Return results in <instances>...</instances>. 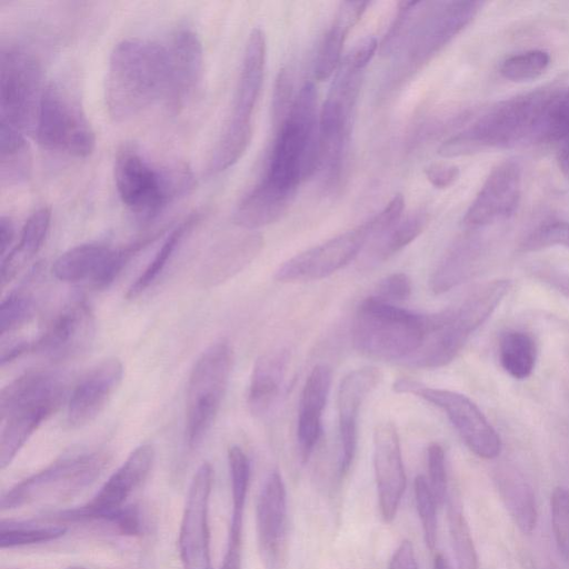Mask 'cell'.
I'll list each match as a JSON object with an SVG mask.
<instances>
[{"instance_id": "5bb4252c", "label": "cell", "mask_w": 569, "mask_h": 569, "mask_svg": "<svg viewBox=\"0 0 569 569\" xmlns=\"http://www.w3.org/2000/svg\"><path fill=\"white\" fill-rule=\"evenodd\" d=\"M213 481L208 462L194 472L179 529V555L183 569H211L209 501Z\"/></svg>"}, {"instance_id": "8d00e7d4", "label": "cell", "mask_w": 569, "mask_h": 569, "mask_svg": "<svg viewBox=\"0 0 569 569\" xmlns=\"http://www.w3.org/2000/svg\"><path fill=\"white\" fill-rule=\"evenodd\" d=\"M67 532V526L39 523L29 520H1L0 547L14 548L57 540Z\"/></svg>"}, {"instance_id": "7402d4cb", "label": "cell", "mask_w": 569, "mask_h": 569, "mask_svg": "<svg viewBox=\"0 0 569 569\" xmlns=\"http://www.w3.org/2000/svg\"><path fill=\"white\" fill-rule=\"evenodd\" d=\"M123 366L107 358L88 370L74 386L67 406V423L80 428L92 422L121 383Z\"/></svg>"}, {"instance_id": "4316f807", "label": "cell", "mask_w": 569, "mask_h": 569, "mask_svg": "<svg viewBox=\"0 0 569 569\" xmlns=\"http://www.w3.org/2000/svg\"><path fill=\"white\" fill-rule=\"evenodd\" d=\"M369 2H341L332 24L325 34L315 64V78L328 80L339 68L346 38L361 19Z\"/></svg>"}, {"instance_id": "816d5d0a", "label": "cell", "mask_w": 569, "mask_h": 569, "mask_svg": "<svg viewBox=\"0 0 569 569\" xmlns=\"http://www.w3.org/2000/svg\"><path fill=\"white\" fill-rule=\"evenodd\" d=\"M389 569H419L412 543L403 540L395 551Z\"/></svg>"}, {"instance_id": "7c38bea8", "label": "cell", "mask_w": 569, "mask_h": 569, "mask_svg": "<svg viewBox=\"0 0 569 569\" xmlns=\"http://www.w3.org/2000/svg\"><path fill=\"white\" fill-rule=\"evenodd\" d=\"M393 390L415 395L441 409L466 443L478 457L493 459L501 451V440L478 406L467 396L446 389L431 388L412 379L395 381Z\"/></svg>"}, {"instance_id": "f5cc1de1", "label": "cell", "mask_w": 569, "mask_h": 569, "mask_svg": "<svg viewBox=\"0 0 569 569\" xmlns=\"http://www.w3.org/2000/svg\"><path fill=\"white\" fill-rule=\"evenodd\" d=\"M538 277L549 283L551 287L556 288L562 295L569 297V276L553 272L550 270H540L538 272Z\"/></svg>"}, {"instance_id": "f6af8a7d", "label": "cell", "mask_w": 569, "mask_h": 569, "mask_svg": "<svg viewBox=\"0 0 569 569\" xmlns=\"http://www.w3.org/2000/svg\"><path fill=\"white\" fill-rule=\"evenodd\" d=\"M551 523L557 548L569 565V489L557 487L550 499Z\"/></svg>"}, {"instance_id": "ab89813d", "label": "cell", "mask_w": 569, "mask_h": 569, "mask_svg": "<svg viewBox=\"0 0 569 569\" xmlns=\"http://www.w3.org/2000/svg\"><path fill=\"white\" fill-rule=\"evenodd\" d=\"M448 523L457 569H478V557L470 528L460 505L453 500L448 507Z\"/></svg>"}, {"instance_id": "8fae6325", "label": "cell", "mask_w": 569, "mask_h": 569, "mask_svg": "<svg viewBox=\"0 0 569 569\" xmlns=\"http://www.w3.org/2000/svg\"><path fill=\"white\" fill-rule=\"evenodd\" d=\"M154 461L150 443L137 447L84 505L53 516L59 522L100 521L117 529L126 501L148 477Z\"/></svg>"}, {"instance_id": "d6986e66", "label": "cell", "mask_w": 569, "mask_h": 569, "mask_svg": "<svg viewBox=\"0 0 569 569\" xmlns=\"http://www.w3.org/2000/svg\"><path fill=\"white\" fill-rule=\"evenodd\" d=\"M522 168L517 159L498 163L485 180L463 217L468 228H480L510 218L519 204Z\"/></svg>"}, {"instance_id": "d6a6232c", "label": "cell", "mask_w": 569, "mask_h": 569, "mask_svg": "<svg viewBox=\"0 0 569 569\" xmlns=\"http://www.w3.org/2000/svg\"><path fill=\"white\" fill-rule=\"evenodd\" d=\"M51 210L37 209L23 224L18 242L2 257L1 284L4 287L42 247L49 231Z\"/></svg>"}, {"instance_id": "2e32d148", "label": "cell", "mask_w": 569, "mask_h": 569, "mask_svg": "<svg viewBox=\"0 0 569 569\" xmlns=\"http://www.w3.org/2000/svg\"><path fill=\"white\" fill-rule=\"evenodd\" d=\"M94 331L90 306L82 299L72 300L52 317L34 341H30L31 352L42 353L53 361L72 359L89 348Z\"/></svg>"}, {"instance_id": "44dd1931", "label": "cell", "mask_w": 569, "mask_h": 569, "mask_svg": "<svg viewBox=\"0 0 569 569\" xmlns=\"http://www.w3.org/2000/svg\"><path fill=\"white\" fill-rule=\"evenodd\" d=\"M373 469L382 518L396 517L406 488V473L396 426L383 421L373 431Z\"/></svg>"}, {"instance_id": "e0dca14e", "label": "cell", "mask_w": 569, "mask_h": 569, "mask_svg": "<svg viewBox=\"0 0 569 569\" xmlns=\"http://www.w3.org/2000/svg\"><path fill=\"white\" fill-rule=\"evenodd\" d=\"M266 57L264 32L254 28L247 40L232 111L221 136L239 141L251 140L252 112L263 82Z\"/></svg>"}, {"instance_id": "cb8c5ba5", "label": "cell", "mask_w": 569, "mask_h": 569, "mask_svg": "<svg viewBox=\"0 0 569 569\" xmlns=\"http://www.w3.org/2000/svg\"><path fill=\"white\" fill-rule=\"evenodd\" d=\"M469 336L455 308L431 313L427 336L406 365L422 369L443 367L457 357Z\"/></svg>"}, {"instance_id": "f1b7e54d", "label": "cell", "mask_w": 569, "mask_h": 569, "mask_svg": "<svg viewBox=\"0 0 569 569\" xmlns=\"http://www.w3.org/2000/svg\"><path fill=\"white\" fill-rule=\"evenodd\" d=\"M288 363L284 350L272 351L257 359L248 389L247 403L254 416L267 413L276 402Z\"/></svg>"}, {"instance_id": "ffe728a7", "label": "cell", "mask_w": 569, "mask_h": 569, "mask_svg": "<svg viewBox=\"0 0 569 569\" xmlns=\"http://www.w3.org/2000/svg\"><path fill=\"white\" fill-rule=\"evenodd\" d=\"M169 86L164 103L179 113L194 97L203 76V48L199 36L189 28L177 30L167 46Z\"/></svg>"}, {"instance_id": "74e56055", "label": "cell", "mask_w": 569, "mask_h": 569, "mask_svg": "<svg viewBox=\"0 0 569 569\" xmlns=\"http://www.w3.org/2000/svg\"><path fill=\"white\" fill-rule=\"evenodd\" d=\"M535 142L569 143V88L557 89L548 100L538 122Z\"/></svg>"}, {"instance_id": "603a6c76", "label": "cell", "mask_w": 569, "mask_h": 569, "mask_svg": "<svg viewBox=\"0 0 569 569\" xmlns=\"http://www.w3.org/2000/svg\"><path fill=\"white\" fill-rule=\"evenodd\" d=\"M382 379L381 371L376 367H362L347 373L340 381L337 393L339 418L341 473H346L356 456L358 443L359 409Z\"/></svg>"}, {"instance_id": "83f0119b", "label": "cell", "mask_w": 569, "mask_h": 569, "mask_svg": "<svg viewBox=\"0 0 569 569\" xmlns=\"http://www.w3.org/2000/svg\"><path fill=\"white\" fill-rule=\"evenodd\" d=\"M493 481L515 525L521 532L531 533L538 520L537 502L531 486L511 467L497 469Z\"/></svg>"}, {"instance_id": "836d02e7", "label": "cell", "mask_w": 569, "mask_h": 569, "mask_svg": "<svg viewBox=\"0 0 569 569\" xmlns=\"http://www.w3.org/2000/svg\"><path fill=\"white\" fill-rule=\"evenodd\" d=\"M427 221V213L415 211L400 219L388 232L372 239L375 240L373 243L363 253L359 262L361 269H371L407 247L423 231Z\"/></svg>"}, {"instance_id": "f35d334b", "label": "cell", "mask_w": 569, "mask_h": 569, "mask_svg": "<svg viewBox=\"0 0 569 569\" xmlns=\"http://www.w3.org/2000/svg\"><path fill=\"white\" fill-rule=\"evenodd\" d=\"M228 463L231 480L230 525L243 526V515L250 482V462L240 447L232 446L228 450Z\"/></svg>"}, {"instance_id": "f907efd6", "label": "cell", "mask_w": 569, "mask_h": 569, "mask_svg": "<svg viewBox=\"0 0 569 569\" xmlns=\"http://www.w3.org/2000/svg\"><path fill=\"white\" fill-rule=\"evenodd\" d=\"M427 180L437 189L452 186L459 178V167L452 163H431L425 169Z\"/></svg>"}, {"instance_id": "681fc988", "label": "cell", "mask_w": 569, "mask_h": 569, "mask_svg": "<svg viewBox=\"0 0 569 569\" xmlns=\"http://www.w3.org/2000/svg\"><path fill=\"white\" fill-rule=\"evenodd\" d=\"M405 208V198L401 193L395 194L386 207L369 219L371 239H376L393 228L401 219Z\"/></svg>"}, {"instance_id": "ee69618b", "label": "cell", "mask_w": 569, "mask_h": 569, "mask_svg": "<svg viewBox=\"0 0 569 569\" xmlns=\"http://www.w3.org/2000/svg\"><path fill=\"white\" fill-rule=\"evenodd\" d=\"M34 300L24 291L10 293L0 307V332L3 337L24 326L33 315Z\"/></svg>"}, {"instance_id": "d4e9b609", "label": "cell", "mask_w": 569, "mask_h": 569, "mask_svg": "<svg viewBox=\"0 0 569 569\" xmlns=\"http://www.w3.org/2000/svg\"><path fill=\"white\" fill-rule=\"evenodd\" d=\"M332 381L331 368L317 365L309 373L299 401L297 438L303 460H308L322 433V412Z\"/></svg>"}, {"instance_id": "9a60e30c", "label": "cell", "mask_w": 569, "mask_h": 569, "mask_svg": "<svg viewBox=\"0 0 569 569\" xmlns=\"http://www.w3.org/2000/svg\"><path fill=\"white\" fill-rule=\"evenodd\" d=\"M482 6L480 1L431 2L409 38L410 64L419 67L429 61L475 19Z\"/></svg>"}, {"instance_id": "7bdbcfd3", "label": "cell", "mask_w": 569, "mask_h": 569, "mask_svg": "<svg viewBox=\"0 0 569 569\" xmlns=\"http://www.w3.org/2000/svg\"><path fill=\"white\" fill-rule=\"evenodd\" d=\"M560 246L569 249V222L552 220L541 223L520 242L521 252H531Z\"/></svg>"}, {"instance_id": "b9f144b4", "label": "cell", "mask_w": 569, "mask_h": 569, "mask_svg": "<svg viewBox=\"0 0 569 569\" xmlns=\"http://www.w3.org/2000/svg\"><path fill=\"white\" fill-rule=\"evenodd\" d=\"M415 501L427 547L433 550L437 543V501L423 476L415 479Z\"/></svg>"}, {"instance_id": "60d3db41", "label": "cell", "mask_w": 569, "mask_h": 569, "mask_svg": "<svg viewBox=\"0 0 569 569\" xmlns=\"http://www.w3.org/2000/svg\"><path fill=\"white\" fill-rule=\"evenodd\" d=\"M550 63V56L540 49L527 50L505 59L500 74L512 82H525L540 77Z\"/></svg>"}, {"instance_id": "3957f363", "label": "cell", "mask_w": 569, "mask_h": 569, "mask_svg": "<svg viewBox=\"0 0 569 569\" xmlns=\"http://www.w3.org/2000/svg\"><path fill=\"white\" fill-rule=\"evenodd\" d=\"M113 178L121 202L144 222L158 217L194 186L193 174L186 163L153 166L132 143H123L118 149Z\"/></svg>"}, {"instance_id": "ac0fdd59", "label": "cell", "mask_w": 569, "mask_h": 569, "mask_svg": "<svg viewBox=\"0 0 569 569\" xmlns=\"http://www.w3.org/2000/svg\"><path fill=\"white\" fill-rule=\"evenodd\" d=\"M257 537L266 569H283L288 555L287 492L281 475L267 478L257 505Z\"/></svg>"}, {"instance_id": "30bf717a", "label": "cell", "mask_w": 569, "mask_h": 569, "mask_svg": "<svg viewBox=\"0 0 569 569\" xmlns=\"http://www.w3.org/2000/svg\"><path fill=\"white\" fill-rule=\"evenodd\" d=\"M108 461V453L102 451L60 459L8 490L1 498V509L70 499L94 482Z\"/></svg>"}, {"instance_id": "277c9868", "label": "cell", "mask_w": 569, "mask_h": 569, "mask_svg": "<svg viewBox=\"0 0 569 569\" xmlns=\"http://www.w3.org/2000/svg\"><path fill=\"white\" fill-rule=\"evenodd\" d=\"M317 90L306 82L293 99L286 119L278 127L268 167L262 180L296 194L301 181L318 170Z\"/></svg>"}, {"instance_id": "ba28073f", "label": "cell", "mask_w": 569, "mask_h": 569, "mask_svg": "<svg viewBox=\"0 0 569 569\" xmlns=\"http://www.w3.org/2000/svg\"><path fill=\"white\" fill-rule=\"evenodd\" d=\"M34 131L39 146L51 152L87 158L96 147L94 131L80 98L59 80L43 88Z\"/></svg>"}, {"instance_id": "4dcf8cb0", "label": "cell", "mask_w": 569, "mask_h": 569, "mask_svg": "<svg viewBox=\"0 0 569 569\" xmlns=\"http://www.w3.org/2000/svg\"><path fill=\"white\" fill-rule=\"evenodd\" d=\"M112 248L101 243L76 246L53 262V276L64 282L90 280L92 286L101 277L111 256Z\"/></svg>"}, {"instance_id": "bcb514c9", "label": "cell", "mask_w": 569, "mask_h": 569, "mask_svg": "<svg viewBox=\"0 0 569 569\" xmlns=\"http://www.w3.org/2000/svg\"><path fill=\"white\" fill-rule=\"evenodd\" d=\"M428 483L438 505L448 499V477L446 456L439 443H431L427 449Z\"/></svg>"}, {"instance_id": "f546056e", "label": "cell", "mask_w": 569, "mask_h": 569, "mask_svg": "<svg viewBox=\"0 0 569 569\" xmlns=\"http://www.w3.org/2000/svg\"><path fill=\"white\" fill-rule=\"evenodd\" d=\"M263 240L260 234H248L231 241L206 261L201 269V281L206 286H217L241 271L260 252Z\"/></svg>"}, {"instance_id": "c3c4849f", "label": "cell", "mask_w": 569, "mask_h": 569, "mask_svg": "<svg viewBox=\"0 0 569 569\" xmlns=\"http://www.w3.org/2000/svg\"><path fill=\"white\" fill-rule=\"evenodd\" d=\"M412 290L411 279L403 272H396L383 278L373 293L378 299L398 305L407 300Z\"/></svg>"}, {"instance_id": "4fadbf2b", "label": "cell", "mask_w": 569, "mask_h": 569, "mask_svg": "<svg viewBox=\"0 0 569 569\" xmlns=\"http://www.w3.org/2000/svg\"><path fill=\"white\" fill-rule=\"evenodd\" d=\"M370 239L371 229L366 221L288 259L277 269L274 278L280 282L327 278L360 256Z\"/></svg>"}, {"instance_id": "d590c367", "label": "cell", "mask_w": 569, "mask_h": 569, "mask_svg": "<svg viewBox=\"0 0 569 569\" xmlns=\"http://www.w3.org/2000/svg\"><path fill=\"white\" fill-rule=\"evenodd\" d=\"M199 221L200 214L198 212H193L171 230L169 236L166 238L154 254L153 259L128 289L127 298L133 299L138 297L150 284L153 283V281L167 267L169 260L181 244L186 236L191 232V230L194 228V226L198 224Z\"/></svg>"}, {"instance_id": "8992f818", "label": "cell", "mask_w": 569, "mask_h": 569, "mask_svg": "<svg viewBox=\"0 0 569 569\" xmlns=\"http://www.w3.org/2000/svg\"><path fill=\"white\" fill-rule=\"evenodd\" d=\"M39 60L10 46L1 51L0 154L28 148L26 134L36 124L43 91Z\"/></svg>"}, {"instance_id": "7a4b0ae2", "label": "cell", "mask_w": 569, "mask_h": 569, "mask_svg": "<svg viewBox=\"0 0 569 569\" xmlns=\"http://www.w3.org/2000/svg\"><path fill=\"white\" fill-rule=\"evenodd\" d=\"M558 88L546 87L503 100L438 148L443 158L535 142L540 116Z\"/></svg>"}, {"instance_id": "1f68e13d", "label": "cell", "mask_w": 569, "mask_h": 569, "mask_svg": "<svg viewBox=\"0 0 569 569\" xmlns=\"http://www.w3.org/2000/svg\"><path fill=\"white\" fill-rule=\"evenodd\" d=\"M482 249L475 240L457 243L438 263L429 279L433 293H443L466 282L478 271Z\"/></svg>"}, {"instance_id": "e575fe53", "label": "cell", "mask_w": 569, "mask_h": 569, "mask_svg": "<svg viewBox=\"0 0 569 569\" xmlns=\"http://www.w3.org/2000/svg\"><path fill=\"white\" fill-rule=\"evenodd\" d=\"M498 356L501 367L509 376L518 380L526 379L536 365V342L527 332L507 331L499 339Z\"/></svg>"}, {"instance_id": "11a10c76", "label": "cell", "mask_w": 569, "mask_h": 569, "mask_svg": "<svg viewBox=\"0 0 569 569\" xmlns=\"http://www.w3.org/2000/svg\"><path fill=\"white\" fill-rule=\"evenodd\" d=\"M219 569H241V543H228Z\"/></svg>"}, {"instance_id": "52a82bcc", "label": "cell", "mask_w": 569, "mask_h": 569, "mask_svg": "<svg viewBox=\"0 0 569 569\" xmlns=\"http://www.w3.org/2000/svg\"><path fill=\"white\" fill-rule=\"evenodd\" d=\"M66 398V383L41 375L21 377L0 395V468L6 469Z\"/></svg>"}, {"instance_id": "6da1fadb", "label": "cell", "mask_w": 569, "mask_h": 569, "mask_svg": "<svg viewBox=\"0 0 569 569\" xmlns=\"http://www.w3.org/2000/svg\"><path fill=\"white\" fill-rule=\"evenodd\" d=\"M169 86L167 46L139 38L123 39L112 49L106 77L109 116L130 120L166 99Z\"/></svg>"}, {"instance_id": "db71d44e", "label": "cell", "mask_w": 569, "mask_h": 569, "mask_svg": "<svg viewBox=\"0 0 569 569\" xmlns=\"http://www.w3.org/2000/svg\"><path fill=\"white\" fill-rule=\"evenodd\" d=\"M14 238V226L9 217L2 216L0 218V247L1 256L3 257L10 248Z\"/></svg>"}, {"instance_id": "484cf974", "label": "cell", "mask_w": 569, "mask_h": 569, "mask_svg": "<svg viewBox=\"0 0 569 569\" xmlns=\"http://www.w3.org/2000/svg\"><path fill=\"white\" fill-rule=\"evenodd\" d=\"M293 198V193L282 191L261 179L238 204L233 222L247 230L269 226L286 213Z\"/></svg>"}, {"instance_id": "680465c9", "label": "cell", "mask_w": 569, "mask_h": 569, "mask_svg": "<svg viewBox=\"0 0 569 569\" xmlns=\"http://www.w3.org/2000/svg\"><path fill=\"white\" fill-rule=\"evenodd\" d=\"M543 569H559V568L555 565H549V566L545 567Z\"/></svg>"}, {"instance_id": "9c48e42d", "label": "cell", "mask_w": 569, "mask_h": 569, "mask_svg": "<svg viewBox=\"0 0 569 569\" xmlns=\"http://www.w3.org/2000/svg\"><path fill=\"white\" fill-rule=\"evenodd\" d=\"M233 366L228 341L211 345L193 365L187 388L186 438L198 447L213 425L226 395Z\"/></svg>"}, {"instance_id": "6f0895ef", "label": "cell", "mask_w": 569, "mask_h": 569, "mask_svg": "<svg viewBox=\"0 0 569 569\" xmlns=\"http://www.w3.org/2000/svg\"><path fill=\"white\" fill-rule=\"evenodd\" d=\"M64 569H88V568H84V567H81V566H70V567H67Z\"/></svg>"}, {"instance_id": "5b68a950", "label": "cell", "mask_w": 569, "mask_h": 569, "mask_svg": "<svg viewBox=\"0 0 569 569\" xmlns=\"http://www.w3.org/2000/svg\"><path fill=\"white\" fill-rule=\"evenodd\" d=\"M430 315L417 313L369 296L358 306L351 337L361 355L406 363L421 347Z\"/></svg>"}, {"instance_id": "9f6ffc18", "label": "cell", "mask_w": 569, "mask_h": 569, "mask_svg": "<svg viewBox=\"0 0 569 569\" xmlns=\"http://www.w3.org/2000/svg\"><path fill=\"white\" fill-rule=\"evenodd\" d=\"M433 569H450L446 558L438 553L433 559Z\"/></svg>"}, {"instance_id": "7dc6e473", "label": "cell", "mask_w": 569, "mask_h": 569, "mask_svg": "<svg viewBox=\"0 0 569 569\" xmlns=\"http://www.w3.org/2000/svg\"><path fill=\"white\" fill-rule=\"evenodd\" d=\"M293 83L292 77L288 69L282 68L276 78L273 94H272V123L278 127L286 119L289 113L293 100H292Z\"/></svg>"}]
</instances>
